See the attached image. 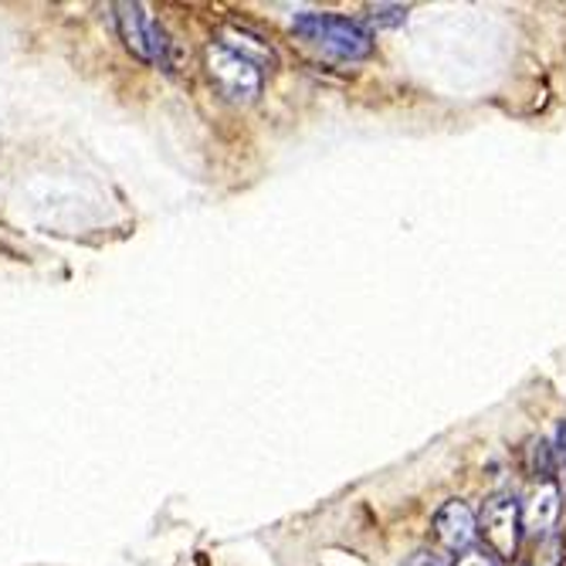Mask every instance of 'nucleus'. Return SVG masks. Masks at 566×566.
<instances>
[{
	"instance_id": "1",
	"label": "nucleus",
	"mask_w": 566,
	"mask_h": 566,
	"mask_svg": "<svg viewBox=\"0 0 566 566\" xmlns=\"http://www.w3.org/2000/svg\"><path fill=\"white\" fill-rule=\"evenodd\" d=\"M292 31L329 62L356 65L374 55V34L343 14H298L292 21Z\"/></svg>"
},
{
	"instance_id": "2",
	"label": "nucleus",
	"mask_w": 566,
	"mask_h": 566,
	"mask_svg": "<svg viewBox=\"0 0 566 566\" xmlns=\"http://www.w3.org/2000/svg\"><path fill=\"white\" fill-rule=\"evenodd\" d=\"M479 536L485 539L489 553L495 559H512L520 553V539H523V509L516 502V495L499 492L482 505L479 516Z\"/></svg>"
},
{
	"instance_id": "3",
	"label": "nucleus",
	"mask_w": 566,
	"mask_h": 566,
	"mask_svg": "<svg viewBox=\"0 0 566 566\" xmlns=\"http://www.w3.org/2000/svg\"><path fill=\"white\" fill-rule=\"evenodd\" d=\"M208 72L218 82V88L231 98V102H254L262 95V65H254L251 59L238 55L234 48L214 41L208 44Z\"/></svg>"
},
{
	"instance_id": "4",
	"label": "nucleus",
	"mask_w": 566,
	"mask_h": 566,
	"mask_svg": "<svg viewBox=\"0 0 566 566\" xmlns=\"http://www.w3.org/2000/svg\"><path fill=\"white\" fill-rule=\"evenodd\" d=\"M116 24L126 48L136 59L149 65H170V41L167 31L149 18L143 4H116Z\"/></svg>"
},
{
	"instance_id": "5",
	"label": "nucleus",
	"mask_w": 566,
	"mask_h": 566,
	"mask_svg": "<svg viewBox=\"0 0 566 566\" xmlns=\"http://www.w3.org/2000/svg\"><path fill=\"white\" fill-rule=\"evenodd\" d=\"M434 536L444 549L451 553H469L475 549L479 539V516L472 512L469 502L461 499H448L438 512H434Z\"/></svg>"
},
{
	"instance_id": "6",
	"label": "nucleus",
	"mask_w": 566,
	"mask_h": 566,
	"mask_svg": "<svg viewBox=\"0 0 566 566\" xmlns=\"http://www.w3.org/2000/svg\"><path fill=\"white\" fill-rule=\"evenodd\" d=\"M556 520H559V489L546 482L533 492V499L523 509V530L533 536H546L556 526Z\"/></svg>"
},
{
	"instance_id": "7",
	"label": "nucleus",
	"mask_w": 566,
	"mask_h": 566,
	"mask_svg": "<svg viewBox=\"0 0 566 566\" xmlns=\"http://www.w3.org/2000/svg\"><path fill=\"white\" fill-rule=\"evenodd\" d=\"M221 44H228V48H234L238 55H244V59H251L254 65H275V55H272V48L262 41V38H254L251 31H244V28H228L221 38H218Z\"/></svg>"
},
{
	"instance_id": "8",
	"label": "nucleus",
	"mask_w": 566,
	"mask_h": 566,
	"mask_svg": "<svg viewBox=\"0 0 566 566\" xmlns=\"http://www.w3.org/2000/svg\"><path fill=\"white\" fill-rule=\"evenodd\" d=\"M553 472H556V454H553V444L549 441H533L530 444V475L546 485L553 482Z\"/></svg>"
},
{
	"instance_id": "9",
	"label": "nucleus",
	"mask_w": 566,
	"mask_h": 566,
	"mask_svg": "<svg viewBox=\"0 0 566 566\" xmlns=\"http://www.w3.org/2000/svg\"><path fill=\"white\" fill-rule=\"evenodd\" d=\"M403 18H407V8H403V4H380V8H370V21H374L377 28H397V24H403Z\"/></svg>"
},
{
	"instance_id": "10",
	"label": "nucleus",
	"mask_w": 566,
	"mask_h": 566,
	"mask_svg": "<svg viewBox=\"0 0 566 566\" xmlns=\"http://www.w3.org/2000/svg\"><path fill=\"white\" fill-rule=\"evenodd\" d=\"M451 566H495V556L485 549H469V553H461Z\"/></svg>"
},
{
	"instance_id": "11",
	"label": "nucleus",
	"mask_w": 566,
	"mask_h": 566,
	"mask_svg": "<svg viewBox=\"0 0 566 566\" xmlns=\"http://www.w3.org/2000/svg\"><path fill=\"white\" fill-rule=\"evenodd\" d=\"M553 454H556V469L566 472V421L556 428V448H553Z\"/></svg>"
},
{
	"instance_id": "12",
	"label": "nucleus",
	"mask_w": 566,
	"mask_h": 566,
	"mask_svg": "<svg viewBox=\"0 0 566 566\" xmlns=\"http://www.w3.org/2000/svg\"><path fill=\"white\" fill-rule=\"evenodd\" d=\"M403 566H444L434 553H428V549H421V553H415V556H410Z\"/></svg>"
}]
</instances>
